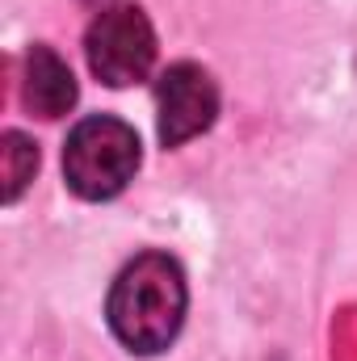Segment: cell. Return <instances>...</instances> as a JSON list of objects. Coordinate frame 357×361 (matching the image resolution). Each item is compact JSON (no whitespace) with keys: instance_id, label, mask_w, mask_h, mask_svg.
Instances as JSON below:
<instances>
[{"instance_id":"obj_7","label":"cell","mask_w":357,"mask_h":361,"mask_svg":"<svg viewBox=\"0 0 357 361\" xmlns=\"http://www.w3.org/2000/svg\"><path fill=\"white\" fill-rule=\"evenodd\" d=\"M337 361H357V311H345L337 332Z\"/></svg>"},{"instance_id":"obj_1","label":"cell","mask_w":357,"mask_h":361,"mask_svg":"<svg viewBox=\"0 0 357 361\" xmlns=\"http://www.w3.org/2000/svg\"><path fill=\"white\" fill-rule=\"evenodd\" d=\"M185 273L164 252H143L118 273L105 315L114 336L131 353H160L177 341L181 319H185Z\"/></svg>"},{"instance_id":"obj_2","label":"cell","mask_w":357,"mask_h":361,"mask_svg":"<svg viewBox=\"0 0 357 361\" xmlns=\"http://www.w3.org/2000/svg\"><path fill=\"white\" fill-rule=\"evenodd\" d=\"M139 169V135L122 118H85L68 135L63 147V177L68 189L85 202H109L118 197Z\"/></svg>"},{"instance_id":"obj_3","label":"cell","mask_w":357,"mask_h":361,"mask_svg":"<svg viewBox=\"0 0 357 361\" xmlns=\"http://www.w3.org/2000/svg\"><path fill=\"white\" fill-rule=\"evenodd\" d=\"M85 55H89L92 76L109 89L147 80V72L156 63V30H152L147 13L135 4L101 8L85 34Z\"/></svg>"},{"instance_id":"obj_6","label":"cell","mask_w":357,"mask_h":361,"mask_svg":"<svg viewBox=\"0 0 357 361\" xmlns=\"http://www.w3.org/2000/svg\"><path fill=\"white\" fill-rule=\"evenodd\" d=\"M34 173H38V147H34V139H25L21 130H8L0 139V197L17 202L21 189L34 180Z\"/></svg>"},{"instance_id":"obj_4","label":"cell","mask_w":357,"mask_h":361,"mask_svg":"<svg viewBox=\"0 0 357 361\" xmlns=\"http://www.w3.org/2000/svg\"><path fill=\"white\" fill-rule=\"evenodd\" d=\"M156 105H160V143L181 147L210 130L219 114V89L206 68L198 63H173L156 80Z\"/></svg>"},{"instance_id":"obj_8","label":"cell","mask_w":357,"mask_h":361,"mask_svg":"<svg viewBox=\"0 0 357 361\" xmlns=\"http://www.w3.org/2000/svg\"><path fill=\"white\" fill-rule=\"evenodd\" d=\"M89 4H105V0H89Z\"/></svg>"},{"instance_id":"obj_5","label":"cell","mask_w":357,"mask_h":361,"mask_svg":"<svg viewBox=\"0 0 357 361\" xmlns=\"http://www.w3.org/2000/svg\"><path fill=\"white\" fill-rule=\"evenodd\" d=\"M21 101L38 118H63L76 105V76H72V68L51 47H42V42H34L30 55H25Z\"/></svg>"}]
</instances>
